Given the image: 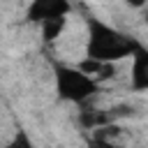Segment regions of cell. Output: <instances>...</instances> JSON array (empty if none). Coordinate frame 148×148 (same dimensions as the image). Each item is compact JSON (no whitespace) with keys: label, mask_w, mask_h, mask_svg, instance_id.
<instances>
[{"label":"cell","mask_w":148,"mask_h":148,"mask_svg":"<svg viewBox=\"0 0 148 148\" xmlns=\"http://www.w3.org/2000/svg\"><path fill=\"white\" fill-rule=\"evenodd\" d=\"M86 58L104 65H116L125 58H132L139 49V39L118 30L116 25L102 21L95 14H86Z\"/></svg>","instance_id":"6da1fadb"},{"label":"cell","mask_w":148,"mask_h":148,"mask_svg":"<svg viewBox=\"0 0 148 148\" xmlns=\"http://www.w3.org/2000/svg\"><path fill=\"white\" fill-rule=\"evenodd\" d=\"M53 88H56V97L60 102L83 106L95 95H99L102 83L97 79L88 76L86 72H81L76 65L53 62Z\"/></svg>","instance_id":"7a4b0ae2"},{"label":"cell","mask_w":148,"mask_h":148,"mask_svg":"<svg viewBox=\"0 0 148 148\" xmlns=\"http://www.w3.org/2000/svg\"><path fill=\"white\" fill-rule=\"evenodd\" d=\"M69 12H72V5L65 2V0H32L25 9V21L35 23V25H42L51 18L69 16Z\"/></svg>","instance_id":"3957f363"},{"label":"cell","mask_w":148,"mask_h":148,"mask_svg":"<svg viewBox=\"0 0 148 148\" xmlns=\"http://www.w3.org/2000/svg\"><path fill=\"white\" fill-rule=\"evenodd\" d=\"M130 90L132 92H148V46H143V44H139V49L132 56Z\"/></svg>","instance_id":"277c9868"},{"label":"cell","mask_w":148,"mask_h":148,"mask_svg":"<svg viewBox=\"0 0 148 148\" xmlns=\"http://www.w3.org/2000/svg\"><path fill=\"white\" fill-rule=\"evenodd\" d=\"M76 120L88 132H97V130H102L106 125H113V120L109 116V109H97V106H86L83 111H79Z\"/></svg>","instance_id":"5b68a950"},{"label":"cell","mask_w":148,"mask_h":148,"mask_svg":"<svg viewBox=\"0 0 148 148\" xmlns=\"http://www.w3.org/2000/svg\"><path fill=\"white\" fill-rule=\"evenodd\" d=\"M65 28H67V16H62V18H51V21L42 23V25H39L42 42H44L46 46H49V44H56V42L60 39V35L65 32Z\"/></svg>","instance_id":"8992f818"},{"label":"cell","mask_w":148,"mask_h":148,"mask_svg":"<svg viewBox=\"0 0 148 148\" xmlns=\"http://www.w3.org/2000/svg\"><path fill=\"white\" fill-rule=\"evenodd\" d=\"M5 148H35V143H32V139H30V134H28L25 127H16L14 136L9 139V143Z\"/></svg>","instance_id":"52a82bcc"},{"label":"cell","mask_w":148,"mask_h":148,"mask_svg":"<svg viewBox=\"0 0 148 148\" xmlns=\"http://www.w3.org/2000/svg\"><path fill=\"white\" fill-rule=\"evenodd\" d=\"M86 146H88V148H123V146H118L113 139H102V136H95V134H90V136L86 139Z\"/></svg>","instance_id":"ba28073f"},{"label":"cell","mask_w":148,"mask_h":148,"mask_svg":"<svg viewBox=\"0 0 148 148\" xmlns=\"http://www.w3.org/2000/svg\"><path fill=\"white\" fill-rule=\"evenodd\" d=\"M143 21H146V23H148V5H146V7H143Z\"/></svg>","instance_id":"9c48e42d"}]
</instances>
